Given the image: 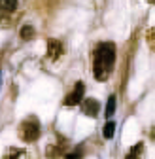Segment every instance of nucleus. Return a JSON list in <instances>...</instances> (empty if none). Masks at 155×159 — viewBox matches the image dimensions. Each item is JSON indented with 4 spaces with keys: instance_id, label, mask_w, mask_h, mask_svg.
Returning a JSON list of instances; mask_svg holds the SVG:
<instances>
[{
    "instance_id": "obj_1",
    "label": "nucleus",
    "mask_w": 155,
    "mask_h": 159,
    "mask_svg": "<svg viewBox=\"0 0 155 159\" xmlns=\"http://www.w3.org/2000/svg\"><path fill=\"white\" fill-rule=\"evenodd\" d=\"M115 65V46L112 42H100L93 51V74L99 82H106Z\"/></svg>"
},
{
    "instance_id": "obj_2",
    "label": "nucleus",
    "mask_w": 155,
    "mask_h": 159,
    "mask_svg": "<svg viewBox=\"0 0 155 159\" xmlns=\"http://www.w3.org/2000/svg\"><path fill=\"white\" fill-rule=\"evenodd\" d=\"M19 136L25 142H34L40 136V121H38V117H34V116L27 117L21 123V127H19Z\"/></svg>"
},
{
    "instance_id": "obj_3",
    "label": "nucleus",
    "mask_w": 155,
    "mask_h": 159,
    "mask_svg": "<svg viewBox=\"0 0 155 159\" xmlns=\"http://www.w3.org/2000/svg\"><path fill=\"white\" fill-rule=\"evenodd\" d=\"M83 93H85V85H83V82H78L76 87L72 89V93L66 97L64 104H66V106H76V104H80V102H82V98H83Z\"/></svg>"
},
{
    "instance_id": "obj_4",
    "label": "nucleus",
    "mask_w": 155,
    "mask_h": 159,
    "mask_svg": "<svg viewBox=\"0 0 155 159\" xmlns=\"http://www.w3.org/2000/svg\"><path fill=\"white\" fill-rule=\"evenodd\" d=\"M80 104H82L83 114L89 116V117H96V114L100 112V104H99V101H96V98H82Z\"/></svg>"
},
{
    "instance_id": "obj_5",
    "label": "nucleus",
    "mask_w": 155,
    "mask_h": 159,
    "mask_svg": "<svg viewBox=\"0 0 155 159\" xmlns=\"http://www.w3.org/2000/svg\"><path fill=\"white\" fill-rule=\"evenodd\" d=\"M61 53H63V44L57 42V40H49V42H47V55H49L51 61L59 59Z\"/></svg>"
},
{
    "instance_id": "obj_6",
    "label": "nucleus",
    "mask_w": 155,
    "mask_h": 159,
    "mask_svg": "<svg viewBox=\"0 0 155 159\" xmlns=\"http://www.w3.org/2000/svg\"><path fill=\"white\" fill-rule=\"evenodd\" d=\"M17 2L19 0H0V8H2L4 11H8V13H11V11H15Z\"/></svg>"
},
{
    "instance_id": "obj_7",
    "label": "nucleus",
    "mask_w": 155,
    "mask_h": 159,
    "mask_svg": "<svg viewBox=\"0 0 155 159\" xmlns=\"http://www.w3.org/2000/svg\"><path fill=\"white\" fill-rule=\"evenodd\" d=\"M113 133H115V123H113V121H108V123L102 127V136L106 138V140H110V138L113 136Z\"/></svg>"
},
{
    "instance_id": "obj_8",
    "label": "nucleus",
    "mask_w": 155,
    "mask_h": 159,
    "mask_svg": "<svg viewBox=\"0 0 155 159\" xmlns=\"http://www.w3.org/2000/svg\"><path fill=\"white\" fill-rule=\"evenodd\" d=\"M115 101H117V98H115V95H112V97L108 98V104H106V117H112V116H113V112H115V104H117Z\"/></svg>"
},
{
    "instance_id": "obj_9",
    "label": "nucleus",
    "mask_w": 155,
    "mask_h": 159,
    "mask_svg": "<svg viewBox=\"0 0 155 159\" xmlns=\"http://www.w3.org/2000/svg\"><path fill=\"white\" fill-rule=\"evenodd\" d=\"M32 36H34V29H32L30 25H25V27L21 29V38H23V40H30Z\"/></svg>"
},
{
    "instance_id": "obj_10",
    "label": "nucleus",
    "mask_w": 155,
    "mask_h": 159,
    "mask_svg": "<svg viewBox=\"0 0 155 159\" xmlns=\"http://www.w3.org/2000/svg\"><path fill=\"white\" fill-rule=\"evenodd\" d=\"M140 152H142V142H140V144H136V148H132V152L129 153V157H132V155H138Z\"/></svg>"
},
{
    "instance_id": "obj_11",
    "label": "nucleus",
    "mask_w": 155,
    "mask_h": 159,
    "mask_svg": "<svg viewBox=\"0 0 155 159\" xmlns=\"http://www.w3.org/2000/svg\"><path fill=\"white\" fill-rule=\"evenodd\" d=\"M148 2H151V4H153V0H148Z\"/></svg>"
}]
</instances>
